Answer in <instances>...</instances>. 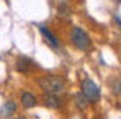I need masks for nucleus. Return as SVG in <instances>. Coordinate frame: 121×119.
<instances>
[{
  "mask_svg": "<svg viewBox=\"0 0 121 119\" xmlns=\"http://www.w3.org/2000/svg\"><path fill=\"white\" fill-rule=\"evenodd\" d=\"M80 88H82L80 93H82V95H83V96H85L87 99H88V101H92V103H97V101L100 99L101 91H100V88L95 85V82H93V80L85 78L83 82H82Z\"/></svg>",
  "mask_w": 121,
  "mask_h": 119,
  "instance_id": "7ed1b4c3",
  "label": "nucleus"
},
{
  "mask_svg": "<svg viewBox=\"0 0 121 119\" xmlns=\"http://www.w3.org/2000/svg\"><path fill=\"white\" fill-rule=\"evenodd\" d=\"M70 41L80 51H88L90 46H92V41L88 38V34L82 28H72V31H70Z\"/></svg>",
  "mask_w": 121,
  "mask_h": 119,
  "instance_id": "f03ea898",
  "label": "nucleus"
},
{
  "mask_svg": "<svg viewBox=\"0 0 121 119\" xmlns=\"http://www.w3.org/2000/svg\"><path fill=\"white\" fill-rule=\"evenodd\" d=\"M35 67H36L35 62L31 59H28V57H18V60H17V70L21 72V74H28V72H31Z\"/></svg>",
  "mask_w": 121,
  "mask_h": 119,
  "instance_id": "20e7f679",
  "label": "nucleus"
},
{
  "mask_svg": "<svg viewBox=\"0 0 121 119\" xmlns=\"http://www.w3.org/2000/svg\"><path fill=\"white\" fill-rule=\"evenodd\" d=\"M21 104H23V108L30 109V108H35V106L38 104V99H36V96H35L33 93L25 91V93L21 95Z\"/></svg>",
  "mask_w": 121,
  "mask_h": 119,
  "instance_id": "423d86ee",
  "label": "nucleus"
},
{
  "mask_svg": "<svg viewBox=\"0 0 121 119\" xmlns=\"http://www.w3.org/2000/svg\"><path fill=\"white\" fill-rule=\"evenodd\" d=\"M38 85L46 95H59L65 86V82L59 75H44L39 77Z\"/></svg>",
  "mask_w": 121,
  "mask_h": 119,
  "instance_id": "f257e3e1",
  "label": "nucleus"
},
{
  "mask_svg": "<svg viewBox=\"0 0 121 119\" xmlns=\"http://www.w3.org/2000/svg\"><path fill=\"white\" fill-rule=\"evenodd\" d=\"M39 29H41V33H43V36H44V39L48 41V44H49V46H52L54 49H57V47H59V39H57V38H56V36L48 29V28L41 26Z\"/></svg>",
  "mask_w": 121,
  "mask_h": 119,
  "instance_id": "0eeeda50",
  "label": "nucleus"
},
{
  "mask_svg": "<svg viewBox=\"0 0 121 119\" xmlns=\"http://www.w3.org/2000/svg\"><path fill=\"white\" fill-rule=\"evenodd\" d=\"M15 113H17V103L15 101H7L0 108V118L3 119H10Z\"/></svg>",
  "mask_w": 121,
  "mask_h": 119,
  "instance_id": "39448f33",
  "label": "nucleus"
},
{
  "mask_svg": "<svg viewBox=\"0 0 121 119\" xmlns=\"http://www.w3.org/2000/svg\"><path fill=\"white\" fill-rule=\"evenodd\" d=\"M15 119H25V118H15Z\"/></svg>",
  "mask_w": 121,
  "mask_h": 119,
  "instance_id": "9d476101",
  "label": "nucleus"
},
{
  "mask_svg": "<svg viewBox=\"0 0 121 119\" xmlns=\"http://www.w3.org/2000/svg\"><path fill=\"white\" fill-rule=\"evenodd\" d=\"M75 104H77V108H79V109H82V111H83V109H87V108H88L90 101L85 98L82 93H77V95H75Z\"/></svg>",
  "mask_w": 121,
  "mask_h": 119,
  "instance_id": "1a4fd4ad",
  "label": "nucleus"
},
{
  "mask_svg": "<svg viewBox=\"0 0 121 119\" xmlns=\"http://www.w3.org/2000/svg\"><path fill=\"white\" fill-rule=\"evenodd\" d=\"M44 104L48 106V108H60V104H62V101L57 95H44Z\"/></svg>",
  "mask_w": 121,
  "mask_h": 119,
  "instance_id": "6e6552de",
  "label": "nucleus"
}]
</instances>
